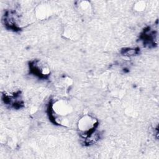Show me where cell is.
<instances>
[{
    "label": "cell",
    "mask_w": 159,
    "mask_h": 159,
    "mask_svg": "<svg viewBox=\"0 0 159 159\" xmlns=\"http://www.w3.org/2000/svg\"><path fill=\"white\" fill-rule=\"evenodd\" d=\"M52 110L53 114L55 116V121L58 119H60L59 124L66 125L68 124L65 120V119L68 115H70L72 111V107L70 102L64 99H60L55 101L52 106Z\"/></svg>",
    "instance_id": "cell-1"
},
{
    "label": "cell",
    "mask_w": 159,
    "mask_h": 159,
    "mask_svg": "<svg viewBox=\"0 0 159 159\" xmlns=\"http://www.w3.org/2000/svg\"><path fill=\"white\" fill-rule=\"evenodd\" d=\"M145 7V2L143 1H139L135 5V9L137 11H142Z\"/></svg>",
    "instance_id": "cell-3"
},
{
    "label": "cell",
    "mask_w": 159,
    "mask_h": 159,
    "mask_svg": "<svg viewBox=\"0 0 159 159\" xmlns=\"http://www.w3.org/2000/svg\"><path fill=\"white\" fill-rule=\"evenodd\" d=\"M97 120L91 116L86 115L79 119L78 122V130L83 134L91 132L96 127Z\"/></svg>",
    "instance_id": "cell-2"
}]
</instances>
